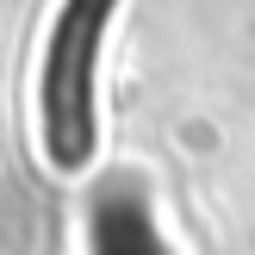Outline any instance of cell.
I'll list each match as a JSON object with an SVG mask.
<instances>
[{
	"label": "cell",
	"instance_id": "cell-1",
	"mask_svg": "<svg viewBox=\"0 0 255 255\" xmlns=\"http://www.w3.org/2000/svg\"><path fill=\"white\" fill-rule=\"evenodd\" d=\"M119 0H62L56 31L44 50V149L56 168H87L94 156V56L106 37Z\"/></svg>",
	"mask_w": 255,
	"mask_h": 255
}]
</instances>
